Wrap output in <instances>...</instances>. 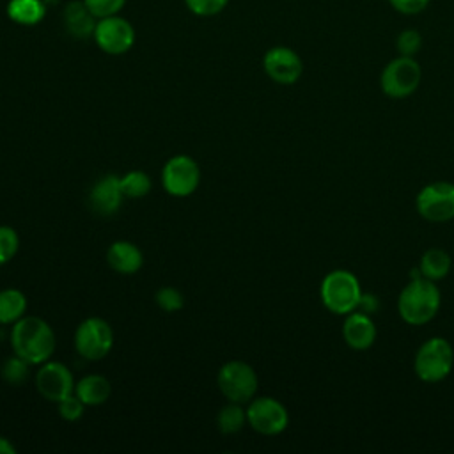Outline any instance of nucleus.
Instances as JSON below:
<instances>
[{
  "instance_id": "9",
  "label": "nucleus",
  "mask_w": 454,
  "mask_h": 454,
  "mask_svg": "<svg viewBox=\"0 0 454 454\" xmlns=\"http://www.w3.org/2000/svg\"><path fill=\"white\" fill-rule=\"evenodd\" d=\"M247 422L259 434L275 436L286 431V427L289 426V411L275 397H254L252 401H248Z\"/></svg>"
},
{
  "instance_id": "7",
  "label": "nucleus",
  "mask_w": 454,
  "mask_h": 454,
  "mask_svg": "<svg viewBox=\"0 0 454 454\" xmlns=\"http://www.w3.org/2000/svg\"><path fill=\"white\" fill-rule=\"evenodd\" d=\"M417 213L433 223L454 218V183L434 181L420 188L415 199Z\"/></svg>"
},
{
  "instance_id": "19",
  "label": "nucleus",
  "mask_w": 454,
  "mask_h": 454,
  "mask_svg": "<svg viewBox=\"0 0 454 454\" xmlns=\"http://www.w3.org/2000/svg\"><path fill=\"white\" fill-rule=\"evenodd\" d=\"M450 266H452V259L449 255L447 250L443 248H427L422 255H420V261H419V271L422 277L433 280V282H438L442 278H445L450 271Z\"/></svg>"
},
{
  "instance_id": "29",
  "label": "nucleus",
  "mask_w": 454,
  "mask_h": 454,
  "mask_svg": "<svg viewBox=\"0 0 454 454\" xmlns=\"http://www.w3.org/2000/svg\"><path fill=\"white\" fill-rule=\"evenodd\" d=\"M83 4L98 20H101L117 14L124 7L126 0H83Z\"/></svg>"
},
{
  "instance_id": "28",
  "label": "nucleus",
  "mask_w": 454,
  "mask_h": 454,
  "mask_svg": "<svg viewBox=\"0 0 454 454\" xmlns=\"http://www.w3.org/2000/svg\"><path fill=\"white\" fill-rule=\"evenodd\" d=\"M57 410H59V415H60L64 420L74 422V420H78V419L83 415L85 404L80 401V397H78L76 394H71V395H67L66 399H62V401L57 403Z\"/></svg>"
},
{
  "instance_id": "3",
  "label": "nucleus",
  "mask_w": 454,
  "mask_h": 454,
  "mask_svg": "<svg viewBox=\"0 0 454 454\" xmlns=\"http://www.w3.org/2000/svg\"><path fill=\"white\" fill-rule=\"evenodd\" d=\"M362 296L360 280L355 273L344 268L326 273L319 286V298L325 309L335 316H346L356 310Z\"/></svg>"
},
{
  "instance_id": "20",
  "label": "nucleus",
  "mask_w": 454,
  "mask_h": 454,
  "mask_svg": "<svg viewBox=\"0 0 454 454\" xmlns=\"http://www.w3.org/2000/svg\"><path fill=\"white\" fill-rule=\"evenodd\" d=\"M46 14V4L43 0H9L7 16L23 27L37 25Z\"/></svg>"
},
{
  "instance_id": "30",
  "label": "nucleus",
  "mask_w": 454,
  "mask_h": 454,
  "mask_svg": "<svg viewBox=\"0 0 454 454\" xmlns=\"http://www.w3.org/2000/svg\"><path fill=\"white\" fill-rule=\"evenodd\" d=\"M184 4L197 16H215L225 9L229 0H184Z\"/></svg>"
},
{
  "instance_id": "31",
  "label": "nucleus",
  "mask_w": 454,
  "mask_h": 454,
  "mask_svg": "<svg viewBox=\"0 0 454 454\" xmlns=\"http://www.w3.org/2000/svg\"><path fill=\"white\" fill-rule=\"evenodd\" d=\"M388 2L397 12L408 14V16L419 14L429 5V0H388Z\"/></svg>"
},
{
  "instance_id": "5",
  "label": "nucleus",
  "mask_w": 454,
  "mask_h": 454,
  "mask_svg": "<svg viewBox=\"0 0 454 454\" xmlns=\"http://www.w3.org/2000/svg\"><path fill=\"white\" fill-rule=\"evenodd\" d=\"M420 80L422 69L415 57L399 55L383 67L380 74V87L385 96L392 99H404L419 89Z\"/></svg>"
},
{
  "instance_id": "26",
  "label": "nucleus",
  "mask_w": 454,
  "mask_h": 454,
  "mask_svg": "<svg viewBox=\"0 0 454 454\" xmlns=\"http://www.w3.org/2000/svg\"><path fill=\"white\" fill-rule=\"evenodd\" d=\"M156 305L165 310V312H177L183 309L184 305V298L181 294V291H177L176 287L172 286H163L156 291Z\"/></svg>"
},
{
  "instance_id": "17",
  "label": "nucleus",
  "mask_w": 454,
  "mask_h": 454,
  "mask_svg": "<svg viewBox=\"0 0 454 454\" xmlns=\"http://www.w3.org/2000/svg\"><path fill=\"white\" fill-rule=\"evenodd\" d=\"M96 16L87 9V5L82 2H71L64 9V23L67 32L73 37L87 39L94 34L96 28Z\"/></svg>"
},
{
  "instance_id": "21",
  "label": "nucleus",
  "mask_w": 454,
  "mask_h": 454,
  "mask_svg": "<svg viewBox=\"0 0 454 454\" xmlns=\"http://www.w3.org/2000/svg\"><path fill=\"white\" fill-rule=\"evenodd\" d=\"M27 298L20 289L9 287L0 291V325H14L25 316Z\"/></svg>"
},
{
  "instance_id": "27",
  "label": "nucleus",
  "mask_w": 454,
  "mask_h": 454,
  "mask_svg": "<svg viewBox=\"0 0 454 454\" xmlns=\"http://www.w3.org/2000/svg\"><path fill=\"white\" fill-rule=\"evenodd\" d=\"M20 248V236L9 225H0V266L9 262Z\"/></svg>"
},
{
  "instance_id": "24",
  "label": "nucleus",
  "mask_w": 454,
  "mask_h": 454,
  "mask_svg": "<svg viewBox=\"0 0 454 454\" xmlns=\"http://www.w3.org/2000/svg\"><path fill=\"white\" fill-rule=\"evenodd\" d=\"M121 188L124 197L142 199L151 190V177L144 170H129L121 177Z\"/></svg>"
},
{
  "instance_id": "16",
  "label": "nucleus",
  "mask_w": 454,
  "mask_h": 454,
  "mask_svg": "<svg viewBox=\"0 0 454 454\" xmlns=\"http://www.w3.org/2000/svg\"><path fill=\"white\" fill-rule=\"evenodd\" d=\"M106 261L114 271L121 275H133L142 268L144 255L135 243L119 239L108 247Z\"/></svg>"
},
{
  "instance_id": "18",
  "label": "nucleus",
  "mask_w": 454,
  "mask_h": 454,
  "mask_svg": "<svg viewBox=\"0 0 454 454\" xmlns=\"http://www.w3.org/2000/svg\"><path fill=\"white\" fill-rule=\"evenodd\" d=\"M74 394L85 406H99L112 394L110 381L101 374H87L74 383Z\"/></svg>"
},
{
  "instance_id": "10",
  "label": "nucleus",
  "mask_w": 454,
  "mask_h": 454,
  "mask_svg": "<svg viewBox=\"0 0 454 454\" xmlns=\"http://www.w3.org/2000/svg\"><path fill=\"white\" fill-rule=\"evenodd\" d=\"M161 183L167 193L174 197H188L200 183V168L192 156L176 154L163 165Z\"/></svg>"
},
{
  "instance_id": "32",
  "label": "nucleus",
  "mask_w": 454,
  "mask_h": 454,
  "mask_svg": "<svg viewBox=\"0 0 454 454\" xmlns=\"http://www.w3.org/2000/svg\"><path fill=\"white\" fill-rule=\"evenodd\" d=\"M378 307H380V300H378L376 294H372V293H362L356 310H362V312H365V314L371 316V314H374V312L378 310Z\"/></svg>"
},
{
  "instance_id": "13",
  "label": "nucleus",
  "mask_w": 454,
  "mask_h": 454,
  "mask_svg": "<svg viewBox=\"0 0 454 454\" xmlns=\"http://www.w3.org/2000/svg\"><path fill=\"white\" fill-rule=\"evenodd\" d=\"M264 73L280 85H293L303 73L300 55L289 46H273L262 57Z\"/></svg>"
},
{
  "instance_id": "23",
  "label": "nucleus",
  "mask_w": 454,
  "mask_h": 454,
  "mask_svg": "<svg viewBox=\"0 0 454 454\" xmlns=\"http://www.w3.org/2000/svg\"><path fill=\"white\" fill-rule=\"evenodd\" d=\"M28 374H30V364L18 355H12L7 360H4L0 367L2 380L12 387L23 385L28 380Z\"/></svg>"
},
{
  "instance_id": "25",
  "label": "nucleus",
  "mask_w": 454,
  "mask_h": 454,
  "mask_svg": "<svg viewBox=\"0 0 454 454\" xmlns=\"http://www.w3.org/2000/svg\"><path fill=\"white\" fill-rule=\"evenodd\" d=\"M422 48V35L417 28H404L395 37V50L399 55L415 57Z\"/></svg>"
},
{
  "instance_id": "2",
  "label": "nucleus",
  "mask_w": 454,
  "mask_h": 454,
  "mask_svg": "<svg viewBox=\"0 0 454 454\" xmlns=\"http://www.w3.org/2000/svg\"><path fill=\"white\" fill-rule=\"evenodd\" d=\"M442 293L436 282L426 277L410 278L397 296V312L406 325L422 326L440 310Z\"/></svg>"
},
{
  "instance_id": "14",
  "label": "nucleus",
  "mask_w": 454,
  "mask_h": 454,
  "mask_svg": "<svg viewBox=\"0 0 454 454\" xmlns=\"http://www.w3.org/2000/svg\"><path fill=\"white\" fill-rule=\"evenodd\" d=\"M122 200H124V193L121 188V177L114 174H106L99 177L89 192L90 207L103 216H110L117 213V209L122 206Z\"/></svg>"
},
{
  "instance_id": "12",
  "label": "nucleus",
  "mask_w": 454,
  "mask_h": 454,
  "mask_svg": "<svg viewBox=\"0 0 454 454\" xmlns=\"http://www.w3.org/2000/svg\"><path fill=\"white\" fill-rule=\"evenodd\" d=\"M74 378L71 371L55 360H46L35 372V388L37 392L53 403L66 399L74 394Z\"/></svg>"
},
{
  "instance_id": "6",
  "label": "nucleus",
  "mask_w": 454,
  "mask_h": 454,
  "mask_svg": "<svg viewBox=\"0 0 454 454\" xmlns=\"http://www.w3.org/2000/svg\"><path fill=\"white\" fill-rule=\"evenodd\" d=\"M216 383L227 401L239 404L252 401L259 387L254 367L243 360L225 362L218 371Z\"/></svg>"
},
{
  "instance_id": "4",
  "label": "nucleus",
  "mask_w": 454,
  "mask_h": 454,
  "mask_svg": "<svg viewBox=\"0 0 454 454\" xmlns=\"http://www.w3.org/2000/svg\"><path fill=\"white\" fill-rule=\"evenodd\" d=\"M452 365L454 349L445 337H429L419 346L413 356V371L424 383L443 381L450 374Z\"/></svg>"
},
{
  "instance_id": "15",
  "label": "nucleus",
  "mask_w": 454,
  "mask_h": 454,
  "mask_svg": "<svg viewBox=\"0 0 454 454\" xmlns=\"http://www.w3.org/2000/svg\"><path fill=\"white\" fill-rule=\"evenodd\" d=\"M340 332L344 342L355 351L369 349L374 344L378 333L372 317L362 310H353L346 314Z\"/></svg>"
},
{
  "instance_id": "11",
  "label": "nucleus",
  "mask_w": 454,
  "mask_h": 454,
  "mask_svg": "<svg viewBox=\"0 0 454 454\" xmlns=\"http://www.w3.org/2000/svg\"><path fill=\"white\" fill-rule=\"evenodd\" d=\"M92 37L101 51L108 55H122L135 44V28L126 18L114 14L96 21Z\"/></svg>"
},
{
  "instance_id": "1",
  "label": "nucleus",
  "mask_w": 454,
  "mask_h": 454,
  "mask_svg": "<svg viewBox=\"0 0 454 454\" xmlns=\"http://www.w3.org/2000/svg\"><path fill=\"white\" fill-rule=\"evenodd\" d=\"M53 328L37 316L20 317L11 330L12 353L27 360L30 365H41L55 351Z\"/></svg>"
},
{
  "instance_id": "22",
  "label": "nucleus",
  "mask_w": 454,
  "mask_h": 454,
  "mask_svg": "<svg viewBox=\"0 0 454 454\" xmlns=\"http://www.w3.org/2000/svg\"><path fill=\"white\" fill-rule=\"evenodd\" d=\"M247 424V410L239 403L225 404L216 415V426L223 434H234Z\"/></svg>"
},
{
  "instance_id": "33",
  "label": "nucleus",
  "mask_w": 454,
  "mask_h": 454,
  "mask_svg": "<svg viewBox=\"0 0 454 454\" xmlns=\"http://www.w3.org/2000/svg\"><path fill=\"white\" fill-rule=\"evenodd\" d=\"M0 454H16V447L4 436H0Z\"/></svg>"
},
{
  "instance_id": "8",
  "label": "nucleus",
  "mask_w": 454,
  "mask_h": 454,
  "mask_svg": "<svg viewBox=\"0 0 454 454\" xmlns=\"http://www.w3.org/2000/svg\"><path fill=\"white\" fill-rule=\"evenodd\" d=\"M114 346V332L103 317L83 319L74 332V348L87 360L105 358Z\"/></svg>"
}]
</instances>
